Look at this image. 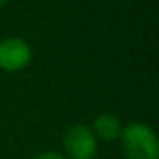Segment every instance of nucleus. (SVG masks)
Returning a JSON list of instances; mask_svg holds the SVG:
<instances>
[{
	"label": "nucleus",
	"instance_id": "1",
	"mask_svg": "<svg viewBox=\"0 0 159 159\" xmlns=\"http://www.w3.org/2000/svg\"><path fill=\"white\" fill-rule=\"evenodd\" d=\"M118 140L125 159H159L157 135L152 125L144 122H131L124 125Z\"/></svg>",
	"mask_w": 159,
	"mask_h": 159
},
{
	"label": "nucleus",
	"instance_id": "2",
	"mask_svg": "<svg viewBox=\"0 0 159 159\" xmlns=\"http://www.w3.org/2000/svg\"><path fill=\"white\" fill-rule=\"evenodd\" d=\"M64 155L67 159H96L99 140L86 124H73L62 137Z\"/></svg>",
	"mask_w": 159,
	"mask_h": 159
},
{
	"label": "nucleus",
	"instance_id": "3",
	"mask_svg": "<svg viewBox=\"0 0 159 159\" xmlns=\"http://www.w3.org/2000/svg\"><path fill=\"white\" fill-rule=\"evenodd\" d=\"M32 60V47L17 36L0 39V69L6 73H19L28 67Z\"/></svg>",
	"mask_w": 159,
	"mask_h": 159
},
{
	"label": "nucleus",
	"instance_id": "4",
	"mask_svg": "<svg viewBox=\"0 0 159 159\" xmlns=\"http://www.w3.org/2000/svg\"><path fill=\"white\" fill-rule=\"evenodd\" d=\"M94 135L98 137V140H105V142H112L118 140L124 129V124L120 122L118 116L111 114V112H103L99 116L94 118V124L90 125Z\"/></svg>",
	"mask_w": 159,
	"mask_h": 159
},
{
	"label": "nucleus",
	"instance_id": "5",
	"mask_svg": "<svg viewBox=\"0 0 159 159\" xmlns=\"http://www.w3.org/2000/svg\"><path fill=\"white\" fill-rule=\"evenodd\" d=\"M32 159H67L64 153H60V152H54V150H45V152H39V153H36Z\"/></svg>",
	"mask_w": 159,
	"mask_h": 159
},
{
	"label": "nucleus",
	"instance_id": "6",
	"mask_svg": "<svg viewBox=\"0 0 159 159\" xmlns=\"http://www.w3.org/2000/svg\"><path fill=\"white\" fill-rule=\"evenodd\" d=\"M6 2H8V0H0V6H4Z\"/></svg>",
	"mask_w": 159,
	"mask_h": 159
}]
</instances>
